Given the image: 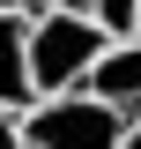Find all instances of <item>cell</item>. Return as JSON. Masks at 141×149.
<instances>
[{"label": "cell", "mask_w": 141, "mask_h": 149, "mask_svg": "<svg viewBox=\"0 0 141 149\" xmlns=\"http://www.w3.org/2000/svg\"><path fill=\"white\" fill-rule=\"evenodd\" d=\"M104 45H111V37L97 30L82 8H37V15H30V90L37 97L82 90Z\"/></svg>", "instance_id": "6da1fadb"}, {"label": "cell", "mask_w": 141, "mask_h": 149, "mask_svg": "<svg viewBox=\"0 0 141 149\" xmlns=\"http://www.w3.org/2000/svg\"><path fill=\"white\" fill-rule=\"evenodd\" d=\"M0 104L8 112L37 104V90H30V8H8L0 15Z\"/></svg>", "instance_id": "277c9868"}, {"label": "cell", "mask_w": 141, "mask_h": 149, "mask_svg": "<svg viewBox=\"0 0 141 149\" xmlns=\"http://www.w3.org/2000/svg\"><path fill=\"white\" fill-rule=\"evenodd\" d=\"M0 149H22V112L0 104Z\"/></svg>", "instance_id": "8992f818"}, {"label": "cell", "mask_w": 141, "mask_h": 149, "mask_svg": "<svg viewBox=\"0 0 141 149\" xmlns=\"http://www.w3.org/2000/svg\"><path fill=\"white\" fill-rule=\"evenodd\" d=\"M119 134H126V112L89 90L37 97L22 112V149H119Z\"/></svg>", "instance_id": "7a4b0ae2"}, {"label": "cell", "mask_w": 141, "mask_h": 149, "mask_svg": "<svg viewBox=\"0 0 141 149\" xmlns=\"http://www.w3.org/2000/svg\"><path fill=\"white\" fill-rule=\"evenodd\" d=\"M8 8H22V0H0V15H8Z\"/></svg>", "instance_id": "ba28073f"}, {"label": "cell", "mask_w": 141, "mask_h": 149, "mask_svg": "<svg viewBox=\"0 0 141 149\" xmlns=\"http://www.w3.org/2000/svg\"><path fill=\"white\" fill-rule=\"evenodd\" d=\"M82 90L104 97V104H119L126 119H134V112H141V37H111L104 52H97V67H89Z\"/></svg>", "instance_id": "3957f363"}, {"label": "cell", "mask_w": 141, "mask_h": 149, "mask_svg": "<svg viewBox=\"0 0 141 149\" xmlns=\"http://www.w3.org/2000/svg\"><path fill=\"white\" fill-rule=\"evenodd\" d=\"M119 149H141V112L126 119V134H119Z\"/></svg>", "instance_id": "52a82bcc"}, {"label": "cell", "mask_w": 141, "mask_h": 149, "mask_svg": "<svg viewBox=\"0 0 141 149\" xmlns=\"http://www.w3.org/2000/svg\"><path fill=\"white\" fill-rule=\"evenodd\" d=\"M82 15L97 22L104 37H134L141 30V0H82Z\"/></svg>", "instance_id": "5b68a950"}, {"label": "cell", "mask_w": 141, "mask_h": 149, "mask_svg": "<svg viewBox=\"0 0 141 149\" xmlns=\"http://www.w3.org/2000/svg\"><path fill=\"white\" fill-rule=\"evenodd\" d=\"M134 37H141V30H134Z\"/></svg>", "instance_id": "9c48e42d"}]
</instances>
